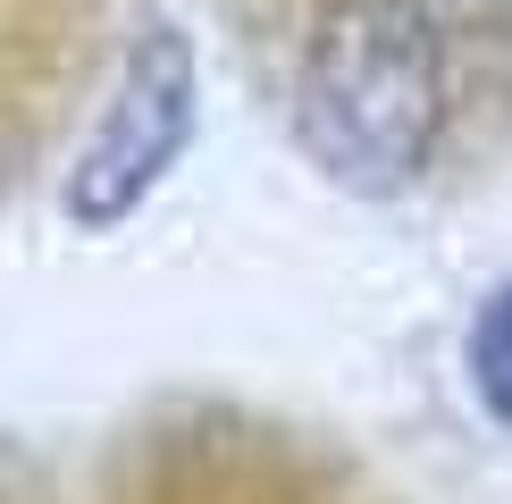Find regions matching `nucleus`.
Wrapping results in <instances>:
<instances>
[{
	"mask_svg": "<svg viewBox=\"0 0 512 504\" xmlns=\"http://www.w3.org/2000/svg\"><path fill=\"white\" fill-rule=\"evenodd\" d=\"M454 42H512V0H420Z\"/></svg>",
	"mask_w": 512,
	"mask_h": 504,
	"instance_id": "obj_4",
	"label": "nucleus"
},
{
	"mask_svg": "<svg viewBox=\"0 0 512 504\" xmlns=\"http://www.w3.org/2000/svg\"><path fill=\"white\" fill-rule=\"evenodd\" d=\"M454 135V34L420 0H328L294 51V152L345 202H403Z\"/></svg>",
	"mask_w": 512,
	"mask_h": 504,
	"instance_id": "obj_1",
	"label": "nucleus"
},
{
	"mask_svg": "<svg viewBox=\"0 0 512 504\" xmlns=\"http://www.w3.org/2000/svg\"><path fill=\"white\" fill-rule=\"evenodd\" d=\"M202 135V51L168 9H143L126 26L118 76L101 93L84 143L59 168V227L84 244L135 227L160 202V185L177 177V160Z\"/></svg>",
	"mask_w": 512,
	"mask_h": 504,
	"instance_id": "obj_2",
	"label": "nucleus"
},
{
	"mask_svg": "<svg viewBox=\"0 0 512 504\" xmlns=\"http://www.w3.org/2000/svg\"><path fill=\"white\" fill-rule=\"evenodd\" d=\"M462 395H471V412L487 429L512 437V278H496L471 303V320H462Z\"/></svg>",
	"mask_w": 512,
	"mask_h": 504,
	"instance_id": "obj_3",
	"label": "nucleus"
}]
</instances>
